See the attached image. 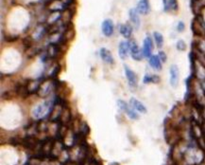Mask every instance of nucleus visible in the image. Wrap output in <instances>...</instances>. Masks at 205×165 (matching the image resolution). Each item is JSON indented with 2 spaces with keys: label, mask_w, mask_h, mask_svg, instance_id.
Listing matches in <instances>:
<instances>
[{
  "label": "nucleus",
  "mask_w": 205,
  "mask_h": 165,
  "mask_svg": "<svg viewBox=\"0 0 205 165\" xmlns=\"http://www.w3.org/2000/svg\"><path fill=\"white\" fill-rule=\"evenodd\" d=\"M55 103V97L51 99H47V101H45L41 105H38L37 106L32 109L31 115L34 119H40L44 117L45 115L47 114L48 111H51L52 107L54 106Z\"/></svg>",
  "instance_id": "obj_1"
},
{
  "label": "nucleus",
  "mask_w": 205,
  "mask_h": 165,
  "mask_svg": "<svg viewBox=\"0 0 205 165\" xmlns=\"http://www.w3.org/2000/svg\"><path fill=\"white\" fill-rule=\"evenodd\" d=\"M191 29L193 33L198 37H202L205 35V21L200 15H197L193 19L191 24Z\"/></svg>",
  "instance_id": "obj_2"
},
{
  "label": "nucleus",
  "mask_w": 205,
  "mask_h": 165,
  "mask_svg": "<svg viewBox=\"0 0 205 165\" xmlns=\"http://www.w3.org/2000/svg\"><path fill=\"white\" fill-rule=\"evenodd\" d=\"M52 89H55V80L52 79H48V80H45L42 83L40 89L37 92V94L39 97L41 98H47L48 97V95L50 94Z\"/></svg>",
  "instance_id": "obj_3"
},
{
  "label": "nucleus",
  "mask_w": 205,
  "mask_h": 165,
  "mask_svg": "<svg viewBox=\"0 0 205 165\" xmlns=\"http://www.w3.org/2000/svg\"><path fill=\"white\" fill-rule=\"evenodd\" d=\"M55 90H56V96L64 100H66V98H68V96L71 94L70 87L67 86L65 82H61V81L56 82L55 80Z\"/></svg>",
  "instance_id": "obj_4"
},
{
  "label": "nucleus",
  "mask_w": 205,
  "mask_h": 165,
  "mask_svg": "<svg viewBox=\"0 0 205 165\" xmlns=\"http://www.w3.org/2000/svg\"><path fill=\"white\" fill-rule=\"evenodd\" d=\"M124 71H125L126 78L128 80L129 86H131V88H136L138 86V78H137L136 73L129 69L127 65H124Z\"/></svg>",
  "instance_id": "obj_5"
},
{
  "label": "nucleus",
  "mask_w": 205,
  "mask_h": 165,
  "mask_svg": "<svg viewBox=\"0 0 205 165\" xmlns=\"http://www.w3.org/2000/svg\"><path fill=\"white\" fill-rule=\"evenodd\" d=\"M14 90L18 97L21 98H27V97L30 94L28 90V80L24 81V82H19L16 84L14 86Z\"/></svg>",
  "instance_id": "obj_6"
},
{
  "label": "nucleus",
  "mask_w": 205,
  "mask_h": 165,
  "mask_svg": "<svg viewBox=\"0 0 205 165\" xmlns=\"http://www.w3.org/2000/svg\"><path fill=\"white\" fill-rule=\"evenodd\" d=\"M129 53H131V57L133 60L135 61H141L143 58V51L140 50V48L138 47V45L136 44L135 41H129Z\"/></svg>",
  "instance_id": "obj_7"
},
{
  "label": "nucleus",
  "mask_w": 205,
  "mask_h": 165,
  "mask_svg": "<svg viewBox=\"0 0 205 165\" xmlns=\"http://www.w3.org/2000/svg\"><path fill=\"white\" fill-rule=\"evenodd\" d=\"M170 73V85L172 87H177L179 85V79H180V71L179 67L176 65H172L169 70Z\"/></svg>",
  "instance_id": "obj_8"
},
{
  "label": "nucleus",
  "mask_w": 205,
  "mask_h": 165,
  "mask_svg": "<svg viewBox=\"0 0 205 165\" xmlns=\"http://www.w3.org/2000/svg\"><path fill=\"white\" fill-rule=\"evenodd\" d=\"M102 32L106 37H111L115 31V26L111 19H105L102 22Z\"/></svg>",
  "instance_id": "obj_9"
},
{
  "label": "nucleus",
  "mask_w": 205,
  "mask_h": 165,
  "mask_svg": "<svg viewBox=\"0 0 205 165\" xmlns=\"http://www.w3.org/2000/svg\"><path fill=\"white\" fill-rule=\"evenodd\" d=\"M152 50H153V42H152L151 38L149 36H146V39L144 40V44H143V55L146 58H149L151 56Z\"/></svg>",
  "instance_id": "obj_10"
},
{
  "label": "nucleus",
  "mask_w": 205,
  "mask_h": 165,
  "mask_svg": "<svg viewBox=\"0 0 205 165\" xmlns=\"http://www.w3.org/2000/svg\"><path fill=\"white\" fill-rule=\"evenodd\" d=\"M205 8V0H191V9L195 15H200Z\"/></svg>",
  "instance_id": "obj_11"
},
{
  "label": "nucleus",
  "mask_w": 205,
  "mask_h": 165,
  "mask_svg": "<svg viewBox=\"0 0 205 165\" xmlns=\"http://www.w3.org/2000/svg\"><path fill=\"white\" fill-rule=\"evenodd\" d=\"M47 52L50 60H55L60 52H61V48L57 44H49L47 48Z\"/></svg>",
  "instance_id": "obj_12"
},
{
  "label": "nucleus",
  "mask_w": 205,
  "mask_h": 165,
  "mask_svg": "<svg viewBox=\"0 0 205 165\" xmlns=\"http://www.w3.org/2000/svg\"><path fill=\"white\" fill-rule=\"evenodd\" d=\"M129 53V41H122L118 47V54L122 60H126Z\"/></svg>",
  "instance_id": "obj_13"
},
{
  "label": "nucleus",
  "mask_w": 205,
  "mask_h": 165,
  "mask_svg": "<svg viewBox=\"0 0 205 165\" xmlns=\"http://www.w3.org/2000/svg\"><path fill=\"white\" fill-rule=\"evenodd\" d=\"M47 8L51 12H61L66 10L65 5L61 0H50V2L47 5Z\"/></svg>",
  "instance_id": "obj_14"
},
{
  "label": "nucleus",
  "mask_w": 205,
  "mask_h": 165,
  "mask_svg": "<svg viewBox=\"0 0 205 165\" xmlns=\"http://www.w3.org/2000/svg\"><path fill=\"white\" fill-rule=\"evenodd\" d=\"M99 54L101 59L104 61L105 63L109 64V65H113L115 64V59H113L112 53L109 50H107L106 48H101L99 50Z\"/></svg>",
  "instance_id": "obj_15"
},
{
  "label": "nucleus",
  "mask_w": 205,
  "mask_h": 165,
  "mask_svg": "<svg viewBox=\"0 0 205 165\" xmlns=\"http://www.w3.org/2000/svg\"><path fill=\"white\" fill-rule=\"evenodd\" d=\"M139 12L137 11V9H131L129 10V20L132 23L133 27H134L136 30L139 29L140 27V18H139Z\"/></svg>",
  "instance_id": "obj_16"
},
{
  "label": "nucleus",
  "mask_w": 205,
  "mask_h": 165,
  "mask_svg": "<svg viewBox=\"0 0 205 165\" xmlns=\"http://www.w3.org/2000/svg\"><path fill=\"white\" fill-rule=\"evenodd\" d=\"M148 63L153 69L157 71L162 70V61L160 60L158 55H151L148 58Z\"/></svg>",
  "instance_id": "obj_17"
},
{
  "label": "nucleus",
  "mask_w": 205,
  "mask_h": 165,
  "mask_svg": "<svg viewBox=\"0 0 205 165\" xmlns=\"http://www.w3.org/2000/svg\"><path fill=\"white\" fill-rule=\"evenodd\" d=\"M136 9H137V11L139 12V14H144V15L148 14L149 12V10H150L148 0H140Z\"/></svg>",
  "instance_id": "obj_18"
},
{
  "label": "nucleus",
  "mask_w": 205,
  "mask_h": 165,
  "mask_svg": "<svg viewBox=\"0 0 205 165\" xmlns=\"http://www.w3.org/2000/svg\"><path fill=\"white\" fill-rule=\"evenodd\" d=\"M41 80H28V90L29 93H37L40 89L41 85H42Z\"/></svg>",
  "instance_id": "obj_19"
},
{
  "label": "nucleus",
  "mask_w": 205,
  "mask_h": 165,
  "mask_svg": "<svg viewBox=\"0 0 205 165\" xmlns=\"http://www.w3.org/2000/svg\"><path fill=\"white\" fill-rule=\"evenodd\" d=\"M117 103H118L119 107H121L122 109H124L125 111L128 113V115H129L131 118H132V119H137V118H138L137 114H136V113L133 111L132 109L129 108V105H127V103H126L124 101H122V100H119V101H117Z\"/></svg>",
  "instance_id": "obj_20"
},
{
  "label": "nucleus",
  "mask_w": 205,
  "mask_h": 165,
  "mask_svg": "<svg viewBox=\"0 0 205 165\" xmlns=\"http://www.w3.org/2000/svg\"><path fill=\"white\" fill-rule=\"evenodd\" d=\"M120 33H121L125 38L129 39V38L131 36L132 27L129 23L121 25V26H120Z\"/></svg>",
  "instance_id": "obj_21"
},
{
  "label": "nucleus",
  "mask_w": 205,
  "mask_h": 165,
  "mask_svg": "<svg viewBox=\"0 0 205 165\" xmlns=\"http://www.w3.org/2000/svg\"><path fill=\"white\" fill-rule=\"evenodd\" d=\"M72 16H73V12L68 8L66 10L61 12V21L63 22V24L65 25H69L70 22H71V19H72Z\"/></svg>",
  "instance_id": "obj_22"
},
{
  "label": "nucleus",
  "mask_w": 205,
  "mask_h": 165,
  "mask_svg": "<svg viewBox=\"0 0 205 165\" xmlns=\"http://www.w3.org/2000/svg\"><path fill=\"white\" fill-rule=\"evenodd\" d=\"M61 12H52L51 14L48 15L47 22L49 25H54L58 23L59 21H61Z\"/></svg>",
  "instance_id": "obj_23"
},
{
  "label": "nucleus",
  "mask_w": 205,
  "mask_h": 165,
  "mask_svg": "<svg viewBox=\"0 0 205 165\" xmlns=\"http://www.w3.org/2000/svg\"><path fill=\"white\" fill-rule=\"evenodd\" d=\"M131 105L133 108H135L136 110H138L139 112H142V113H146V108L145 107V105H143L141 102H139L138 100H136L135 98H131Z\"/></svg>",
  "instance_id": "obj_24"
},
{
  "label": "nucleus",
  "mask_w": 205,
  "mask_h": 165,
  "mask_svg": "<svg viewBox=\"0 0 205 165\" xmlns=\"http://www.w3.org/2000/svg\"><path fill=\"white\" fill-rule=\"evenodd\" d=\"M160 77L158 75H155V74H146V76L144 77V80H143V82L144 84H158L160 83Z\"/></svg>",
  "instance_id": "obj_25"
},
{
  "label": "nucleus",
  "mask_w": 205,
  "mask_h": 165,
  "mask_svg": "<svg viewBox=\"0 0 205 165\" xmlns=\"http://www.w3.org/2000/svg\"><path fill=\"white\" fill-rule=\"evenodd\" d=\"M45 32H47V28L44 27V26H39L37 28V30H35V31H34L33 38L35 40L41 39V38L45 35Z\"/></svg>",
  "instance_id": "obj_26"
},
{
  "label": "nucleus",
  "mask_w": 205,
  "mask_h": 165,
  "mask_svg": "<svg viewBox=\"0 0 205 165\" xmlns=\"http://www.w3.org/2000/svg\"><path fill=\"white\" fill-rule=\"evenodd\" d=\"M41 48H38L36 46H32L31 48L26 50V55H27L28 58H33L34 56H36L38 53H41Z\"/></svg>",
  "instance_id": "obj_27"
},
{
  "label": "nucleus",
  "mask_w": 205,
  "mask_h": 165,
  "mask_svg": "<svg viewBox=\"0 0 205 165\" xmlns=\"http://www.w3.org/2000/svg\"><path fill=\"white\" fill-rule=\"evenodd\" d=\"M153 36H154V40H155V43L157 45V47L159 48H161L163 47V44H164V37L163 35L158 31H155L153 33Z\"/></svg>",
  "instance_id": "obj_28"
},
{
  "label": "nucleus",
  "mask_w": 205,
  "mask_h": 165,
  "mask_svg": "<svg viewBox=\"0 0 205 165\" xmlns=\"http://www.w3.org/2000/svg\"><path fill=\"white\" fill-rule=\"evenodd\" d=\"M33 41H34V38L31 36H26L24 39H23V45H24V47L26 48V50H28V48L33 46Z\"/></svg>",
  "instance_id": "obj_29"
},
{
  "label": "nucleus",
  "mask_w": 205,
  "mask_h": 165,
  "mask_svg": "<svg viewBox=\"0 0 205 165\" xmlns=\"http://www.w3.org/2000/svg\"><path fill=\"white\" fill-rule=\"evenodd\" d=\"M168 9H170L171 11H177V10L179 9L178 0H168L167 11Z\"/></svg>",
  "instance_id": "obj_30"
},
{
  "label": "nucleus",
  "mask_w": 205,
  "mask_h": 165,
  "mask_svg": "<svg viewBox=\"0 0 205 165\" xmlns=\"http://www.w3.org/2000/svg\"><path fill=\"white\" fill-rule=\"evenodd\" d=\"M16 96H17V94H16L15 90L13 89V90H8V91H6L4 94L2 95V98H4L6 100H11Z\"/></svg>",
  "instance_id": "obj_31"
},
{
  "label": "nucleus",
  "mask_w": 205,
  "mask_h": 165,
  "mask_svg": "<svg viewBox=\"0 0 205 165\" xmlns=\"http://www.w3.org/2000/svg\"><path fill=\"white\" fill-rule=\"evenodd\" d=\"M61 116V119H63L64 122H67L68 120H69V117H70V110L68 109L67 107H65V108L63 107Z\"/></svg>",
  "instance_id": "obj_32"
},
{
  "label": "nucleus",
  "mask_w": 205,
  "mask_h": 165,
  "mask_svg": "<svg viewBox=\"0 0 205 165\" xmlns=\"http://www.w3.org/2000/svg\"><path fill=\"white\" fill-rule=\"evenodd\" d=\"M177 50L180 51H184L186 50V44L183 40H179L177 42Z\"/></svg>",
  "instance_id": "obj_33"
},
{
  "label": "nucleus",
  "mask_w": 205,
  "mask_h": 165,
  "mask_svg": "<svg viewBox=\"0 0 205 165\" xmlns=\"http://www.w3.org/2000/svg\"><path fill=\"white\" fill-rule=\"evenodd\" d=\"M158 56H159V58H160V60L162 61V63H165V62H167V54L164 52V51H159Z\"/></svg>",
  "instance_id": "obj_34"
},
{
  "label": "nucleus",
  "mask_w": 205,
  "mask_h": 165,
  "mask_svg": "<svg viewBox=\"0 0 205 165\" xmlns=\"http://www.w3.org/2000/svg\"><path fill=\"white\" fill-rule=\"evenodd\" d=\"M184 29H185V25L183 21H180L178 23V26H177V30L178 31H180V32H183L184 31Z\"/></svg>",
  "instance_id": "obj_35"
},
{
  "label": "nucleus",
  "mask_w": 205,
  "mask_h": 165,
  "mask_svg": "<svg viewBox=\"0 0 205 165\" xmlns=\"http://www.w3.org/2000/svg\"><path fill=\"white\" fill-rule=\"evenodd\" d=\"M18 39V36H7L6 37V41H8V42H14Z\"/></svg>",
  "instance_id": "obj_36"
},
{
  "label": "nucleus",
  "mask_w": 205,
  "mask_h": 165,
  "mask_svg": "<svg viewBox=\"0 0 205 165\" xmlns=\"http://www.w3.org/2000/svg\"><path fill=\"white\" fill-rule=\"evenodd\" d=\"M167 2H168V0H163V3H164V6H165V11H167Z\"/></svg>",
  "instance_id": "obj_37"
},
{
  "label": "nucleus",
  "mask_w": 205,
  "mask_h": 165,
  "mask_svg": "<svg viewBox=\"0 0 205 165\" xmlns=\"http://www.w3.org/2000/svg\"><path fill=\"white\" fill-rule=\"evenodd\" d=\"M201 88H202L203 91L205 92V82H202V84H201Z\"/></svg>",
  "instance_id": "obj_38"
}]
</instances>
